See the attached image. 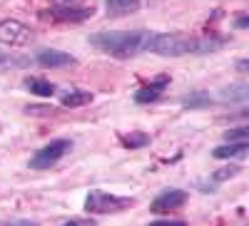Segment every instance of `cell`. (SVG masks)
<instances>
[{"label": "cell", "mask_w": 249, "mask_h": 226, "mask_svg": "<svg viewBox=\"0 0 249 226\" xmlns=\"http://www.w3.org/2000/svg\"><path fill=\"white\" fill-rule=\"evenodd\" d=\"M70 149H72V142H70V139H53L50 145L40 147V149L30 157V167H33V169H50V167H55V164L65 157V154H70Z\"/></svg>", "instance_id": "4"}, {"label": "cell", "mask_w": 249, "mask_h": 226, "mask_svg": "<svg viewBox=\"0 0 249 226\" xmlns=\"http://www.w3.org/2000/svg\"><path fill=\"white\" fill-rule=\"evenodd\" d=\"M147 226H187V221H182V219H160V221H152Z\"/></svg>", "instance_id": "21"}, {"label": "cell", "mask_w": 249, "mask_h": 226, "mask_svg": "<svg viewBox=\"0 0 249 226\" xmlns=\"http://www.w3.org/2000/svg\"><path fill=\"white\" fill-rule=\"evenodd\" d=\"M232 37L224 35H184V32H150L147 52L160 57H184V55H210L230 45Z\"/></svg>", "instance_id": "1"}, {"label": "cell", "mask_w": 249, "mask_h": 226, "mask_svg": "<svg viewBox=\"0 0 249 226\" xmlns=\"http://www.w3.org/2000/svg\"><path fill=\"white\" fill-rule=\"evenodd\" d=\"M219 95H222V102H230V105H244V102L249 99V87L244 85V82H237V85L224 87Z\"/></svg>", "instance_id": "14"}, {"label": "cell", "mask_w": 249, "mask_h": 226, "mask_svg": "<svg viewBox=\"0 0 249 226\" xmlns=\"http://www.w3.org/2000/svg\"><path fill=\"white\" fill-rule=\"evenodd\" d=\"M167 87H170V75H160L155 82H150V85H144V87H140L135 92V102H137V105H150V102H157Z\"/></svg>", "instance_id": "9"}, {"label": "cell", "mask_w": 249, "mask_h": 226, "mask_svg": "<svg viewBox=\"0 0 249 226\" xmlns=\"http://www.w3.org/2000/svg\"><path fill=\"white\" fill-rule=\"evenodd\" d=\"M95 15V8L90 5H80V8H50V10H40L43 20H53V23H85Z\"/></svg>", "instance_id": "6"}, {"label": "cell", "mask_w": 249, "mask_h": 226, "mask_svg": "<svg viewBox=\"0 0 249 226\" xmlns=\"http://www.w3.org/2000/svg\"><path fill=\"white\" fill-rule=\"evenodd\" d=\"M88 43L115 60H130L137 57L140 52H147L150 30H102L92 32Z\"/></svg>", "instance_id": "2"}, {"label": "cell", "mask_w": 249, "mask_h": 226, "mask_svg": "<svg viewBox=\"0 0 249 226\" xmlns=\"http://www.w3.org/2000/svg\"><path fill=\"white\" fill-rule=\"evenodd\" d=\"M3 226H40L37 221H30V219H18V221H5Z\"/></svg>", "instance_id": "25"}, {"label": "cell", "mask_w": 249, "mask_h": 226, "mask_svg": "<svg viewBox=\"0 0 249 226\" xmlns=\"http://www.w3.org/2000/svg\"><path fill=\"white\" fill-rule=\"evenodd\" d=\"M62 226H95V221L92 219H70V221H65Z\"/></svg>", "instance_id": "24"}, {"label": "cell", "mask_w": 249, "mask_h": 226, "mask_svg": "<svg viewBox=\"0 0 249 226\" xmlns=\"http://www.w3.org/2000/svg\"><path fill=\"white\" fill-rule=\"evenodd\" d=\"M249 152V142H224L212 149L214 159H242Z\"/></svg>", "instance_id": "10"}, {"label": "cell", "mask_w": 249, "mask_h": 226, "mask_svg": "<svg viewBox=\"0 0 249 226\" xmlns=\"http://www.w3.org/2000/svg\"><path fill=\"white\" fill-rule=\"evenodd\" d=\"M23 87L30 95H37V97H53L57 92V87L53 85V82L50 80H43V77H25L23 80Z\"/></svg>", "instance_id": "13"}, {"label": "cell", "mask_w": 249, "mask_h": 226, "mask_svg": "<svg viewBox=\"0 0 249 226\" xmlns=\"http://www.w3.org/2000/svg\"><path fill=\"white\" fill-rule=\"evenodd\" d=\"M247 67H249L247 60H239V63H237V70H239V72H247Z\"/></svg>", "instance_id": "26"}, {"label": "cell", "mask_w": 249, "mask_h": 226, "mask_svg": "<svg viewBox=\"0 0 249 226\" xmlns=\"http://www.w3.org/2000/svg\"><path fill=\"white\" fill-rule=\"evenodd\" d=\"M30 63L28 57H18V55H10L5 50H0V67H25Z\"/></svg>", "instance_id": "17"}, {"label": "cell", "mask_w": 249, "mask_h": 226, "mask_svg": "<svg viewBox=\"0 0 249 226\" xmlns=\"http://www.w3.org/2000/svg\"><path fill=\"white\" fill-rule=\"evenodd\" d=\"M210 105H212L210 92H202V90L187 92V95L182 97V107H190V110H202V107H210Z\"/></svg>", "instance_id": "15"}, {"label": "cell", "mask_w": 249, "mask_h": 226, "mask_svg": "<svg viewBox=\"0 0 249 226\" xmlns=\"http://www.w3.org/2000/svg\"><path fill=\"white\" fill-rule=\"evenodd\" d=\"M33 43V30L23 25L20 20H0V45L23 48Z\"/></svg>", "instance_id": "5"}, {"label": "cell", "mask_w": 249, "mask_h": 226, "mask_svg": "<svg viewBox=\"0 0 249 226\" xmlns=\"http://www.w3.org/2000/svg\"><path fill=\"white\" fill-rule=\"evenodd\" d=\"M227 142H249V127H234L224 132Z\"/></svg>", "instance_id": "18"}, {"label": "cell", "mask_w": 249, "mask_h": 226, "mask_svg": "<svg viewBox=\"0 0 249 226\" xmlns=\"http://www.w3.org/2000/svg\"><path fill=\"white\" fill-rule=\"evenodd\" d=\"M35 63L40 67H48V70H57V67H68V65H75L77 60L70 55V52H62V50H55V48H43L35 52Z\"/></svg>", "instance_id": "8"}, {"label": "cell", "mask_w": 249, "mask_h": 226, "mask_svg": "<svg viewBox=\"0 0 249 226\" xmlns=\"http://www.w3.org/2000/svg\"><path fill=\"white\" fill-rule=\"evenodd\" d=\"M237 174H239V167H224V169H219V172L212 174V184L227 181V179H232V177H237Z\"/></svg>", "instance_id": "19"}, {"label": "cell", "mask_w": 249, "mask_h": 226, "mask_svg": "<svg viewBox=\"0 0 249 226\" xmlns=\"http://www.w3.org/2000/svg\"><path fill=\"white\" fill-rule=\"evenodd\" d=\"M187 199H190V194H187L184 189H164L152 199L150 211L152 214H170L175 209H182L187 204Z\"/></svg>", "instance_id": "7"}, {"label": "cell", "mask_w": 249, "mask_h": 226, "mask_svg": "<svg viewBox=\"0 0 249 226\" xmlns=\"http://www.w3.org/2000/svg\"><path fill=\"white\" fill-rule=\"evenodd\" d=\"M55 8H80L82 0H53Z\"/></svg>", "instance_id": "22"}, {"label": "cell", "mask_w": 249, "mask_h": 226, "mask_svg": "<svg viewBox=\"0 0 249 226\" xmlns=\"http://www.w3.org/2000/svg\"><path fill=\"white\" fill-rule=\"evenodd\" d=\"M92 99H95V95L88 90H65L60 95V105L62 107H85Z\"/></svg>", "instance_id": "12"}, {"label": "cell", "mask_w": 249, "mask_h": 226, "mask_svg": "<svg viewBox=\"0 0 249 226\" xmlns=\"http://www.w3.org/2000/svg\"><path fill=\"white\" fill-rule=\"evenodd\" d=\"M135 207L132 196H122V194H112V192H102V189H92L85 199V211L88 214H120L124 209Z\"/></svg>", "instance_id": "3"}, {"label": "cell", "mask_w": 249, "mask_h": 226, "mask_svg": "<svg viewBox=\"0 0 249 226\" xmlns=\"http://www.w3.org/2000/svg\"><path fill=\"white\" fill-rule=\"evenodd\" d=\"M120 145H122L124 149H142V147L150 145V134H144V132L122 134V137H120Z\"/></svg>", "instance_id": "16"}, {"label": "cell", "mask_w": 249, "mask_h": 226, "mask_svg": "<svg viewBox=\"0 0 249 226\" xmlns=\"http://www.w3.org/2000/svg\"><path fill=\"white\" fill-rule=\"evenodd\" d=\"M234 28H237V30L249 28V15H247V13H239V15L234 17Z\"/></svg>", "instance_id": "23"}, {"label": "cell", "mask_w": 249, "mask_h": 226, "mask_svg": "<svg viewBox=\"0 0 249 226\" xmlns=\"http://www.w3.org/2000/svg\"><path fill=\"white\" fill-rule=\"evenodd\" d=\"M28 114H35V117H48V114H55V107H48V105H30L25 107Z\"/></svg>", "instance_id": "20"}, {"label": "cell", "mask_w": 249, "mask_h": 226, "mask_svg": "<svg viewBox=\"0 0 249 226\" xmlns=\"http://www.w3.org/2000/svg\"><path fill=\"white\" fill-rule=\"evenodd\" d=\"M142 8V0H105V13L110 17H124Z\"/></svg>", "instance_id": "11"}]
</instances>
